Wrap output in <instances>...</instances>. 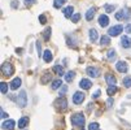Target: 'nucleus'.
<instances>
[{"mask_svg":"<svg viewBox=\"0 0 131 130\" xmlns=\"http://www.w3.org/2000/svg\"><path fill=\"white\" fill-rule=\"evenodd\" d=\"M44 41H49V38H51V29L48 27V29H46V31H44Z\"/></svg>","mask_w":131,"mask_h":130,"instance_id":"nucleus-33","label":"nucleus"},{"mask_svg":"<svg viewBox=\"0 0 131 130\" xmlns=\"http://www.w3.org/2000/svg\"><path fill=\"white\" fill-rule=\"evenodd\" d=\"M116 18H117V20H123V18H125V13H123V9H122V11H118V12L116 13Z\"/></svg>","mask_w":131,"mask_h":130,"instance_id":"nucleus-32","label":"nucleus"},{"mask_svg":"<svg viewBox=\"0 0 131 130\" xmlns=\"http://www.w3.org/2000/svg\"><path fill=\"white\" fill-rule=\"evenodd\" d=\"M66 91H68V87H66V86H62V88L60 90V95L62 96L64 94H66Z\"/></svg>","mask_w":131,"mask_h":130,"instance_id":"nucleus-37","label":"nucleus"},{"mask_svg":"<svg viewBox=\"0 0 131 130\" xmlns=\"http://www.w3.org/2000/svg\"><path fill=\"white\" fill-rule=\"evenodd\" d=\"M51 79H52V74H51V73H47V74H44V77L42 78V83L46 85V83H48Z\"/></svg>","mask_w":131,"mask_h":130,"instance_id":"nucleus-26","label":"nucleus"},{"mask_svg":"<svg viewBox=\"0 0 131 130\" xmlns=\"http://www.w3.org/2000/svg\"><path fill=\"white\" fill-rule=\"evenodd\" d=\"M73 12H74V8H73V7H66V8L64 9L65 17H73Z\"/></svg>","mask_w":131,"mask_h":130,"instance_id":"nucleus-23","label":"nucleus"},{"mask_svg":"<svg viewBox=\"0 0 131 130\" xmlns=\"http://www.w3.org/2000/svg\"><path fill=\"white\" fill-rule=\"evenodd\" d=\"M84 94L83 92H81V91H77L75 94L73 95V102H74V104H81V103H83V100H84Z\"/></svg>","mask_w":131,"mask_h":130,"instance_id":"nucleus-6","label":"nucleus"},{"mask_svg":"<svg viewBox=\"0 0 131 130\" xmlns=\"http://www.w3.org/2000/svg\"><path fill=\"white\" fill-rule=\"evenodd\" d=\"M104 9H105V12H106V13L114 12V9H116V4H106V5L104 7Z\"/></svg>","mask_w":131,"mask_h":130,"instance_id":"nucleus-25","label":"nucleus"},{"mask_svg":"<svg viewBox=\"0 0 131 130\" xmlns=\"http://www.w3.org/2000/svg\"><path fill=\"white\" fill-rule=\"evenodd\" d=\"M90 41L91 42H96L97 41V31H96V29H90Z\"/></svg>","mask_w":131,"mask_h":130,"instance_id":"nucleus-17","label":"nucleus"},{"mask_svg":"<svg viewBox=\"0 0 131 130\" xmlns=\"http://www.w3.org/2000/svg\"><path fill=\"white\" fill-rule=\"evenodd\" d=\"M79 20H81V14H79V13L73 14V17H71V21H73V22H78Z\"/></svg>","mask_w":131,"mask_h":130,"instance_id":"nucleus-34","label":"nucleus"},{"mask_svg":"<svg viewBox=\"0 0 131 130\" xmlns=\"http://www.w3.org/2000/svg\"><path fill=\"white\" fill-rule=\"evenodd\" d=\"M112 104H113V99H109V100H108V105L110 107Z\"/></svg>","mask_w":131,"mask_h":130,"instance_id":"nucleus-42","label":"nucleus"},{"mask_svg":"<svg viewBox=\"0 0 131 130\" xmlns=\"http://www.w3.org/2000/svg\"><path fill=\"white\" fill-rule=\"evenodd\" d=\"M61 85H62V81H61V79H56V81H53V82H52V90H57Z\"/></svg>","mask_w":131,"mask_h":130,"instance_id":"nucleus-27","label":"nucleus"},{"mask_svg":"<svg viewBox=\"0 0 131 130\" xmlns=\"http://www.w3.org/2000/svg\"><path fill=\"white\" fill-rule=\"evenodd\" d=\"M87 74L90 77H92V78H96V77L100 76V70L97 68H95V66H88L87 68Z\"/></svg>","mask_w":131,"mask_h":130,"instance_id":"nucleus-7","label":"nucleus"},{"mask_svg":"<svg viewBox=\"0 0 131 130\" xmlns=\"http://www.w3.org/2000/svg\"><path fill=\"white\" fill-rule=\"evenodd\" d=\"M122 31H123V26H122V25H114L113 27H110V29L108 30V35H109V36H117V35H119Z\"/></svg>","mask_w":131,"mask_h":130,"instance_id":"nucleus-3","label":"nucleus"},{"mask_svg":"<svg viewBox=\"0 0 131 130\" xmlns=\"http://www.w3.org/2000/svg\"><path fill=\"white\" fill-rule=\"evenodd\" d=\"M117 59V52L114 51V49H110L109 52H108V60L109 61H114Z\"/></svg>","mask_w":131,"mask_h":130,"instance_id":"nucleus-21","label":"nucleus"},{"mask_svg":"<svg viewBox=\"0 0 131 130\" xmlns=\"http://www.w3.org/2000/svg\"><path fill=\"white\" fill-rule=\"evenodd\" d=\"M82 130H84V129H82Z\"/></svg>","mask_w":131,"mask_h":130,"instance_id":"nucleus-44","label":"nucleus"},{"mask_svg":"<svg viewBox=\"0 0 131 130\" xmlns=\"http://www.w3.org/2000/svg\"><path fill=\"white\" fill-rule=\"evenodd\" d=\"M74 77H75V72L70 70V72H68V73L65 74V81H66V82H71V81L74 79Z\"/></svg>","mask_w":131,"mask_h":130,"instance_id":"nucleus-19","label":"nucleus"},{"mask_svg":"<svg viewBox=\"0 0 131 130\" xmlns=\"http://www.w3.org/2000/svg\"><path fill=\"white\" fill-rule=\"evenodd\" d=\"M121 44H122V47H125V48H130V47H131V38H128L127 35L122 36Z\"/></svg>","mask_w":131,"mask_h":130,"instance_id":"nucleus-14","label":"nucleus"},{"mask_svg":"<svg viewBox=\"0 0 131 130\" xmlns=\"http://www.w3.org/2000/svg\"><path fill=\"white\" fill-rule=\"evenodd\" d=\"M99 25H100L101 27H106V26L109 25V18H108L106 14H101V16L99 17Z\"/></svg>","mask_w":131,"mask_h":130,"instance_id":"nucleus-8","label":"nucleus"},{"mask_svg":"<svg viewBox=\"0 0 131 130\" xmlns=\"http://www.w3.org/2000/svg\"><path fill=\"white\" fill-rule=\"evenodd\" d=\"M35 3V0H25V4L26 5H31V4H34Z\"/></svg>","mask_w":131,"mask_h":130,"instance_id":"nucleus-41","label":"nucleus"},{"mask_svg":"<svg viewBox=\"0 0 131 130\" xmlns=\"http://www.w3.org/2000/svg\"><path fill=\"white\" fill-rule=\"evenodd\" d=\"M27 124H29V117H21L20 121H18V127L24 129L25 126H27Z\"/></svg>","mask_w":131,"mask_h":130,"instance_id":"nucleus-18","label":"nucleus"},{"mask_svg":"<svg viewBox=\"0 0 131 130\" xmlns=\"http://www.w3.org/2000/svg\"><path fill=\"white\" fill-rule=\"evenodd\" d=\"M95 12H96L95 8H90V9L86 12V20H87V21H91L92 18H93V16H95Z\"/></svg>","mask_w":131,"mask_h":130,"instance_id":"nucleus-16","label":"nucleus"},{"mask_svg":"<svg viewBox=\"0 0 131 130\" xmlns=\"http://www.w3.org/2000/svg\"><path fill=\"white\" fill-rule=\"evenodd\" d=\"M14 121L13 120H7V121H4L3 122V125H2V127L4 129V130H13L14 129Z\"/></svg>","mask_w":131,"mask_h":130,"instance_id":"nucleus-10","label":"nucleus"},{"mask_svg":"<svg viewBox=\"0 0 131 130\" xmlns=\"http://www.w3.org/2000/svg\"><path fill=\"white\" fill-rule=\"evenodd\" d=\"M43 59H44L46 63H51V61H52L53 56H52V52H51L49 49H46V51H44V53H43Z\"/></svg>","mask_w":131,"mask_h":130,"instance_id":"nucleus-15","label":"nucleus"},{"mask_svg":"<svg viewBox=\"0 0 131 130\" xmlns=\"http://www.w3.org/2000/svg\"><path fill=\"white\" fill-rule=\"evenodd\" d=\"M36 47H38V52H39V56H42V46H40V42L36 43Z\"/></svg>","mask_w":131,"mask_h":130,"instance_id":"nucleus-38","label":"nucleus"},{"mask_svg":"<svg viewBox=\"0 0 131 130\" xmlns=\"http://www.w3.org/2000/svg\"><path fill=\"white\" fill-rule=\"evenodd\" d=\"M65 3H66V0H54L53 5H54V8H61L62 4H65Z\"/></svg>","mask_w":131,"mask_h":130,"instance_id":"nucleus-28","label":"nucleus"},{"mask_svg":"<svg viewBox=\"0 0 131 130\" xmlns=\"http://www.w3.org/2000/svg\"><path fill=\"white\" fill-rule=\"evenodd\" d=\"M2 117H3V118H7V113L3 112V113H2Z\"/></svg>","mask_w":131,"mask_h":130,"instance_id":"nucleus-43","label":"nucleus"},{"mask_svg":"<svg viewBox=\"0 0 131 130\" xmlns=\"http://www.w3.org/2000/svg\"><path fill=\"white\" fill-rule=\"evenodd\" d=\"M105 81H106V83L109 86H116V82H117V79H116V77L113 76V74H106Z\"/></svg>","mask_w":131,"mask_h":130,"instance_id":"nucleus-12","label":"nucleus"},{"mask_svg":"<svg viewBox=\"0 0 131 130\" xmlns=\"http://www.w3.org/2000/svg\"><path fill=\"white\" fill-rule=\"evenodd\" d=\"M53 70H54V73H57V76H60V77L64 76V68H62L61 65H56V66H53Z\"/></svg>","mask_w":131,"mask_h":130,"instance_id":"nucleus-22","label":"nucleus"},{"mask_svg":"<svg viewBox=\"0 0 131 130\" xmlns=\"http://www.w3.org/2000/svg\"><path fill=\"white\" fill-rule=\"evenodd\" d=\"M125 31H126L127 34H131V24H128V25L125 27Z\"/></svg>","mask_w":131,"mask_h":130,"instance_id":"nucleus-39","label":"nucleus"},{"mask_svg":"<svg viewBox=\"0 0 131 130\" xmlns=\"http://www.w3.org/2000/svg\"><path fill=\"white\" fill-rule=\"evenodd\" d=\"M17 103H18V105H20L21 108L26 107V104H27V98H26V91H25V90H21V92L18 94Z\"/></svg>","mask_w":131,"mask_h":130,"instance_id":"nucleus-4","label":"nucleus"},{"mask_svg":"<svg viewBox=\"0 0 131 130\" xmlns=\"http://www.w3.org/2000/svg\"><path fill=\"white\" fill-rule=\"evenodd\" d=\"M79 86H81V88H83V90H88V88H91V86H92V82H91L90 79H86V78H83V79L79 82Z\"/></svg>","mask_w":131,"mask_h":130,"instance_id":"nucleus-11","label":"nucleus"},{"mask_svg":"<svg viewBox=\"0 0 131 130\" xmlns=\"http://www.w3.org/2000/svg\"><path fill=\"white\" fill-rule=\"evenodd\" d=\"M100 44H101V46H109V44H110V38H109V35H103V36H101Z\"/></svg>","mask_w":131,"mask_h":130,"instance_id":"nucleus-20","label":"nucleus"},{"mask_svg":"<svg viewBox=\"0 0 131 130\" xmlns=\"http://www.w3.org/2000/svg\"><path fill=\"white\" fill-rule=\"evenodd\" d=\"M88 130H99V124L97 122H91L88 125Z\"/></svg>","mask_w":131,"mask_h":130,"instance_id":"nucleus-31","label":"nucleus"},{"mask_svg":"<svg viewBox=\"0 0 131 130\" xmlns=\"http://www.w3.org/2000/svg\"><path fill=\"white\" fill-rule=\"evenodd\" d=\"M2 72H3V74L5 77H10L12 74L14 73V66L12 64H9V63H5L2 66Z\"/></svg>","mask_w":131,"mask_h":130,"instance_id":"nucleus-2","label":"nucleus"},{"mask_svg":"<svg viewBox=\"0 0 131 130\" xmlns=\"http://www.w3.org/2000/svg\"><path fill=\"white\" fill-rule=\"evenodd\" d=\"M54 107L57 108L59 111H65L68 108V102L65 98H59L57 100L54 102Z\"/></svg>","mask_w":131,"mask_h":130,"instance_id":"nucleus-5","label":"nucleus"},{"mask_svg":"<svg viewBox=\"0 0 131 130\" xmlns=\"http://www.w3.org/2000/svg\"><path fill=\"white\" fill-rule=\"evenodd\" d=\"M21 83H22L21 78L16 77V78H14V79L10 82V88H12V90H17L18 87H21Z\"/></svg>","mask_w":131,"mask_h":130,"instance_id":"nucleus-13","label":"nucleus"},{"mask_svg":"<svg viewBox=\"0 0 131 130\" xmlns=\"http://www.w3.org/2000/svg\"><path fill=\"white\" fill-rule=\"evenodd\" d=\"M123 86H125V87H127V88H130V87H131V77H130V76L123 78Z\"/></svg>","mask_w":131,"mask_h":130,"instance_id":"nucleus-29","label":"nucleus"},{"mask_svg":"<svg viewBox=\"0 0 131 130\" xmlns=\"http://www.w3.org/2000/svg\"><path fill=\"white\" fill-rule=\"evenodd\" d=\"M100 94H101V91H100V90L95 91V94H92V99H97V98L100 96Z\"/></svg>","mask_w":131,"mask_h":130,"instance_id":"nucleus-36","label":"nucleus"},{"mask_svg":"<svg viewBox=\"0 0 131 130\" xmlns=\"http://www.w3.org/2000/svg\"><path fill=\"white\" fill-rule=\"evenodd\" d=\"M18 7V2H17V0H13V2H12V8H17Z\"/></svg>","mask_w":131,"mask_h":130,"instance_id":"nucleus-40","label":"nucleus"},{"mask_svg":"<svg viewBox=\"0 0 131 130\" xmlns=\"http://www.w3.org/2000/svg\"><path fill=\"white\" fill-rule=\"evenodd\" d=\"M0 90H2L3 94H7V91H8V85L5 82H2L0 83Z\"/></svg>","mask_w":131,"mask_h":130,"instance_id":"nucleus-30","label":"nucleus"},{"mask_svg":"<svg viewBox=\"0 0 131 130\" xmlns=\"http://www.w3.org/2000/svg\"><path fill=\"white\" fill-rule=\"evenodd\" d=\"M84 122H86V118H84L83 113H74V115L71 116V124H73L74 126L83 127Z\"/></svg>","mask_w":131,"mask_h":130,"instance_id":"nucleus-1","label":"nucleus"},{"mask_svg":"<svg viewBox=\"0 0 131 130\" xmlns=\"http://www.w3.org/2000/svg\"><path fill=\"white\" fill-rule=\"evenodd\" d=\"M116 69H117L119 73H126L128 68H127V64H126L125 61H118L117 65H116Z\"/></svg>","mask_w":131,"mask_h":130,"instance_id":"nucleus-9","label":"nucleus"},{"mask_svg":"<svg viewBox=\"0 0 131 130\" xmlns=\"http://www.w3.org/2000/svg\"><path fill=\"white\" fill-rule=\"evenodd\" d=\"M39 22H40L42 25H44V24L47 22V18H46L44 14H40V16H39Z\"/></svg>","mask_w":131,"mask_h":130,"instance_id":"nucleus-35","label":"nucleus"},{"mask_svg":"<svg viewBox=\"0 0 131 130\" xmlns=\"http://www.w3.org/2000/svg\"><path fill=\"white\" fill-rule=\"evenodd\" d=\"M117 90H118V88H117L116 86H109L108 90H106V92H108V95H109V96H112V95H114L116 92H117Z\"/></svg>","mask_w":131,"mask_h":130,"instance_id":"nucleus-24","label":"nucleus"}]
</instances>
